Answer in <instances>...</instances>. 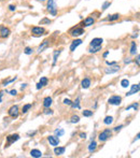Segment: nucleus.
Instances as JSON below:
<instances>
[{
	"instance_id": "obj_47",
	"label": "nucleus",
	"mask_w": 140,
	"mask_h": 158,
	"mask_svg": "<svg viewBox=\"0 0 140 158\" xmlns=\"http://www.w3.org/2000/svg\"><path fill=\"white\" fill-rule=\"evenodd\" d=\"M109 55V51H107V52H105L103 53V58H106V57Z\"/></svg>"
},
{
	"instance_id": "obj_35",
	"label": "nucleus",
	"mask_w": 140,
	"mask_h": 158,
	"mask_svg": "<svg viewBox=\"0 0 140 158\" xmlns=\"http://www.w3.org/2000/svg\"><path fill=\"white\" fill-rule=\"evenodd\" d=\"M43 113H44L45 115H52V114H53V111H52L50 108H46L44 111H43Z\"/></svg>"
},
{
	"instance_id": "obj_23",
	"label": "nucleus",
	"mask_w": 140,
	"mask_h": 158,
	"mask_svg": "<svg viewBox=\"0 0 140 158\" xmlns=\"http://www.w3.org/2000/svg\"><path fill=\"white\" fill-rule=\"evenodd\" d=\"M80 100H81V98H80V97H78V98L76 99V101H72V103H71V107L73 108V109H81V105H80Z\"/></svg>"
},
{
	"instance_id": "obj_32",
	"label": "nucleus",
	"mask_w": 140,
	"mask_h": 158,
	"mask_svg": "<svg viewBox=\"0 0 140 158\" xmlns=\"http://www.w3.org/2000/svg\"><path fill=\"white\" fill-rule=\"evenodd\" d=\"M33 52H34V50L31 49V47H25V50H24V53L26 55H31L33 54Z\"/></svg>"
},
{
	"instance_id": "obj_8",
	"label": "nucleus",
	"mask_w": 140,
	"mask_h": 158,
	"mask_svg": "<svg viewBox=\"0 0 140 158\" xmlns=\"http://www.w3.org/2000/svg\"><path fill=\"white\" fill-rule=\"evenodd\" d=\"M120 71V66H116V65H113L110 66L108 68H105V73L106 74H113V73H116Z\"/></svg>"
},
{
	"instance_id": "obj_20",
	"label": "nucleus",
	"mask_w": 140,
	"mask_h": 158,
	"mask_svg": "<svg viewBox=\"0 0 140 158\" xmlns=\"http://www.w3.org/2000/svg\"><path fill=\"white\" fill-rule=\"evenodd\" d=\"M30 156H31V157H35V158H39V157L42 156V153H41V151L35 149V150H31V151H30Z\"/></svg>"
},
{
	"instance_id": "obj_4",
	"label": "nucleus",
	"mask_w": 140,
	"mask_h": 158,
	"mask_svg": "<svg viewBox=\"0 0 140 158\" xmlns=\"http://www.w3.org/2000/svg\"><path fill=\"white\" fill-rule=\"evenodd\" d=\"M8 114L11 116L12 118H17L18 117V115H19V110H18V107L17 105H12L11 108L9 109V111H8Z\"/></svg>"
},
{
	"instance_id": "obj_26",
	"label": "nucleus",
	"mask_w": 140,
	"mask_h": 158,
	"mask_svg": "<svg viewBox=\"0 0 140 158\" xmlns=\"http://www.w3.org/2000/svg\"><path fill=\"white\" fill-rule=\"evenodd\" d=\"M113 117L112 116H106L105 117V119H103V124L105 125H111L112 123H113Z\"/></svg>"
},
{
	"instance_id": "obj_49",
	"label": "nucleus",
	"mask_w": 140,
	"mask_h": 158,
	"mask_svg": "<svg viewBox=\"0 0 140 158\" xmlns=\"http://www.w3.org/2000/svg\"><path fill=\"white\" fill-rule=\"evenodd\" d=\"M38 1H44V0H38Z\"/></svg>"
},
{
	"instance_id": "obj_48",
	"label": "nucleus",
	"mask_w": 140,
	"mask_h": 158,
	"mask_svg": "<svg viewBox=\"0 0 140 158\" xmlns=\"http://www.w3.org/2000/svg\"><path fill=\"white\" fill-rule=\"evenodd\" d=\"M136 62H137V66H139V55H137V58H136Z\"/></svg>"
},
{
	"instance_id": "obj_37",
	"label": "nucleus",
	"mask_w": 140,
	"mask_h": 158,
	"mask_svg": "<svg viewBox=\"0 0 140 158\" xmlns=\"http://www.w3.org/2000/svg\"><path fill=\"white\" fill-rule=\"evenodd\" d=\"M51 20L49 18H43L42 20H40V25H43V24H50Z\"/></svg>"
},
{
	"instance_id": "obj_12",
	"label": "nucleus",
	"mask_w": 140,
	"mask_h": 158,
	"mask_svg": "<svg viewBox=\"0 0 140 158\" xmlns=\"http://www.w3.org/2000/svg\"><path fill=\"white\" fill-rule=\"evenodd\" d=\"M139 89H140V85H139V84H134V85H132L131 91H129V92L126 94V97L132 96V95H134V94L139 93Z\"/></svg>"
},
{
	"instance_id": "obj_46",
	"label": "nucleus",
	"mask_w": 140,
	"mask_h": 158,
	"mask_svg": "<svg viewBox=\"0 0 140 158\" xmlns=\"http://www.w3.org/2000/svg\"><path fill=\"white\" fill-rule=\"evenodd\" d=\"M26 87H27V84L24 83V84H22V88H20V89H22V91H24V88H26Z\"/></svg>"
},
{
	"instance_id": "obj_19",
	"label": "nucleus",
	"mask_w": 140,
	"mask_h": 158,
	"mask_svg": "<svg viewBox=\"0 0 140 158\" xmlns=\"http://www.w3.org/2000/svg\"><path fill=\"white\" fill-rule=\"evenodd\" d=\"M49 46V40H44L42 42V44H40L38 46V50H37V53H41L44 49H46V47Z\"/></svg>"
},
{
	"instance_id": "obj_34",
	"label": "nucleus",
	"mask_w": 140,
	"mask_h": 158,
	"mask_svg": "<svg viewBox=\"0 0 140 158\" xmlns=\"http://www.w3.org/2000/svg\"><path fill=\"white\" fill-rule=\"evenodd\" d=\"M16 78H17L16 76H14L13 78H11V80H9V81H7V82H4V83H3V86H7V85H9L10 83H12V82H14V81H16Z\"/></svg>"
},
{
	"instance_id": "obj_31",
	"label": "nucleus",
	"mask_w": 140,
	"mask_h": 158,
	"mask_svg": "<svg viewBox=\"0 0 140 158\" xmlns=\"http://www.w3.org/2000/svg\"><path fill=\"white\" fill-rule=\"evenodd\" d=\"M83 114V116H85V117H90L93 115V111H91V110H84V111L82 112Z\"/></svg>"
},
{
	"instance_id": "obj_25",
	"label": "nucleus",
	"mask_w": 140,
	"mask_h": 158,
	"mask_svg": "<svg viewBox=\"0 0 140 158\" xmlns=\"http://www.w3.org/2000/svg\"><path fill=\"white\" fill-rule=\"evenodd\" d=\"M31 107H33V104L31 103H28V104H25L24 107H23V109H22V113L23 114H26L30 109H31Z\"/></svg>"
},
{
	"instance_id": "obj_45",
	"label": "nucleus",
	"mask_w": 140,
	"mask_h": 158,
	"mask_svg": "<svg viewBox=\"0 0 140 158\" xmlns=\"http://www.w3.org/2000/svg\"><path fill=\"white\" fill-rule=\"evenodd\" d=\"M80 137H81L82 139H85V138H86V133H83V132H81V133H80Z\"/></svg>"
},
{
	"instance_id": "obj_11",
	"label": "nucleus",
	"mask_w": 140,
	"mask_h": 158,
	"mask_svg": "<svg viewBox=\"0 0 140 158\" xmlns=\"http://www.w3.org/2000/svg\"><path fill=\"white\" fill-rule=\"evenodd\" d=\"M48 141H49L50 145H52V146H57L59 144V139L56 136H50V137H48Z\"/></svg>"
},
{
	"instance_id": "obj_28",
	"label": "nucleus",
	"mask_w": 140,
	"mask_h": 158,
	"mask_svg": "<svg viewBox=\"0 0 140 158\" xmlns=\"http://www.w3.org/2000/svg\"><path fill=\"white\" fill-rule=\"evenodd\" d=\"M69 122L71 124H76V123H79L80 122V117L78 116V115H72V116L70 117V120Z\"/></svg>"
},
{
	"instance_id": "obj_9",
	"label": "nucleus",
	"mask_w": 140,
	"mask_h": 158,
	"mask_svg": "<svg viewBox=\"0 0 140 158\" xmlns=\"http://www.w3.org/2000/svg\"><path fill=\"white\" fill-rule=\"evenodd\" d=\"M17 140H19V136H18L17 133L8 136V137H7V146H10L11 144H13L14 142H16Z\"/></svg>"
},
{
	"instance_id": "obj_10",
	"label": "nucleus",
	"mask_w": 140,
	"mask_h": 158,
	"mask_svg": "<svg viewBox=\"0 0 140 158\" xmlns=\"http://www.w3.org/2000/svg\"><path fill=\"white\" fill-rule=\"evenodd\" d=\"M31 33L36 37H39V36H42L45 33V29L43 27H33L31 28Z\"/></svg>"
},
{
	"instance_id": "obj_40",
	"label": "nucleus",
	"mask_w": 140,
	"mask_h": 158,
	"mask_svg": "<svg viewBox=\"0 0 140 158\" xmlns=\"http://www.w3.org/2000/svg\"><path fill=\"white\" fill-rule=\"evenodd\" d=\"M122 128H123V125H120V126H116V127H114V129H113V130H114V131H120Z\"/></svg>"
},
{
	"instance_id": "obj_17",
	"label": "nucleus",
	"mask_w": 140,
	"mask_h": 158,
	"mask_svg": "<svg viewBox=\"0 0 140 158\" xmlns=\"http://www.w3.org/2000/svg\"><path fill=\"white\" fill-rule=\"evenodd\" d=\"M52 103H53V99H52L51 97H45L43 99V107L46 109V108H50Z\"/></svg>"
},
{
	"instance_id": "obj_29",
	"label": "nucleus",
	"mask_w": 140,
	"mask_h": 158,
	"mask_svg": "<svg viewBox=\"0 0 140 158\" xmlns=\"http://www.w3.org/2000/svg\"><path fill=\"white\" fill-rule=\"evenodd\" d=\"M54 132H55V136L56 137H61V136H64L65 130L63 128H58V129H55Z\"/></svg>"
},
{
	"instance_id": "obj_24",
	"label": "nucleus",
	"mask_w": 140,
	"mask_h": 158,
	"mask_svg": "<svg viewBox=\"0 0 140 158\" xmlns=\"http://www.w3.org/2000/svg\"><path fill=\"white\" fill-rule=\"evenodd\" d=\"M129 53H131L132 55H136V53H137L136 42H132V44H131V51H129Z\"/></svg>"
},
{
	"instance_id": "obj_1",
	"label": "nucleus",
	"mask_w": 140,
	"mask_h": 158,
	"mask_svg": "<svg viewBox=\"0 0 140 158\" xmlns=\"http://www.w3.org/2000/svg\"><path fill=\"white\" fill-rule=\"evenodd\" d=\"M102 42H103V40L101 38H94L90 43L89 53H91V54H95V53L99 52L101 50Z\"/></svg>"
},
{
	"instance_id": "obj_38",
	"label": "nucleus",
	"mask_w": 140,
	"mask_h": 158,
	"mask_svg": "<svg viewBox=\"0 0 140 158\" xmlns=\"http://www.w3.org/2000/svg\"><path fill=\"white\" fill-rule=\"evenodd\" d=\"M64 103L65 104H68V105H71V103H72V101L70 99H68V98H66V99H64Z\"/></svg>"
},
{
	"instance_id": "obj_43",
	"label": "nucleus",
	"mask_w": 140,
	"mask_h": 158,
	"mask_svg": "<svg viewBox=\"0 0 140 158\" xmlns=\"http://www.w3.org/2000/svg\"><path fill=\"white\" fill-rule=\"evenodd\" d=\"M131 62H132L131 58H126L125 60H124V64H131Z\"/></svg>"
},
{
	"instance_id": "obj_14",
	"label": "nucleus",
	"mask_w": 140,
	"mask_h": 158,
	"mask_svg": "<svg viewBox=\"0 0 140 158\" xmlns=\"http://www.w3.org/2000/svg\"><path fill=\"white\" fill-rule=\"evenodd\" d=\"M82 42H83V41H82L81 39L73 40V41H72V43H71V45H70V51H71V52H74L77 47L82 44Z\"/></svg>"
},
{
	"instance_id": "obj_42",
	"label": "nucleus",
	"mask_w": 140,
	"mask_h": 158,
	"mask_svg": "<svg viewBox=\"0 0 140 158\" xmlns=\"http://www.w3.org/2000/svg\"><path fill=\"white\" fill-rule=\"evenodd\" d=\"M15 9H16V8H15V6H13V4H10V6H9L10 11H15Z\"/></svg>"
},
{
	"instance_id": "obj_13",
	"label": "nucleus",
	"mask_w": 140,
	"mask_h": 158,
	"mask_svg": "<svg viewBox=\"0 0 140 158\" xmlns=\"http://www.w3.org/2000/svg\"><path fill=\"white\" fill-rule=\"evenodd\" d=\"M95 23V18L93 17V15L92 16H89V17H86L84 20H83V26H84V27H89V26H92L93 24Z\"/></svg>"
},
{
	"instance_id": "obj_16",
	"label": "nucleus",
	"mask_w": 140,
	"mask_h": 158,
	"mask_svg": "<svg viewBox=\"0 0 140 158\" xmlns=\"http://www.w3.org/2000/svg\"><path fill=\"white\" fill-rule=\"evenodd\" d=\"M81 86L83 89H87L90 86H91V80L89 77H85V78H83L82 82H81Z\"/></svg>"
},
{
	"instance_id": "obj_30",
	"label": "nucleus",
	"mask_w": 140,
	"mask_h": 158,
	"mask_svg": "<svg viewBox=\"0 0 140 158\" xmlns=\"http://www.w3.org/2000/svg\"><path fill=\"white\" fill-rule=\"evenodd\" d=\"M121 86L124 87V88H126L129 86V81L127 80V78H123V80L121 81Z\"/></svg>"
},
{
	"instance_id": "obj_22",
	"label": "nucleus",
	"mask_w": 140,
	"mask_h": 158,
	"mask_svg": "<svg viewBox=\"0 0 140 158\" xmlns=\"http://www.w3.org/2000/svg\"><path fill=\"white\" fill-rule=\"evenodd\" d=\"M96 149H97V143H96L94 140H92L91 144L89 145V152H90V153H94V152L96 151Z\"/></svg>"
},
{
	"instance_id": "obj_36",
	"label": "nucleus",
	"mask_w": 140,
	"mask_h": 158,
	"mask_svg": "<svg viewBox=\"0 0 140 158\" xmlns=\"http://www.w3.org/2000/svg\"><path fill=\"white\" fill-rule=\"evenodd\" d=\"M111 6V2H109V1H106L105 3L102 4V10H107L109 7Z\"/></svg>"
},
{
	"instance_id": "obj_27",
	"label": "nucleus",
	"mask_w": 140,
	"mask_h": 158,
	"mask_svg": "<svg viewBox=\"0 0 140 158\" xmlns=\"http://www.w3.org/2000/svg\"><path fill=\"white\" fill-rule=\"evenodd\" d=\"M120 18V14H112V15H109V17H108V20H110V22H114V20L119 19Z\"/></svg>"
},
{
	"instance_id": "obj_18",
	"label": "nucleus",
	"mask_w": 140,
	"mask_h": 158,
	"mask_svg": "<svg viewBox=\"0 0 140 158\" xmlns=\"http://www.w3.org/2000/svg\"><path fill=\"white\" fill-rule=\"evenodd\" d=\"M55 147V149H54V153H55V154L56 155H57V156H59V155H63L64 154V153H65V151H66V149H65V147L64 146H54Z\"/></svg>"
},
{
	"instance_id": "obj_7",
	"label": "nucleus",
	"mask_w": 140,
	"mask_h": 158,
	"mask_svg": "<svg viewBox=\"0 0 140 158\" xmlns=\"http://www.w3.org/2000/svg\"><path fill=\"white\" fill-rule=\"evenodd\" d=\"M10 33H11V30H10L8 27H6V26H1V27H0V38L1 39L8 38V37L10 36Z\"/></svg>"
},
{
	"instance_id": "obj_33",
	"label": "nucleus",
	"mask_w": 140,
	"mask_h": 158,
	"mask_svg": "<svg viewBox=\"0 0 140 158\" xmlns=\"http://www.w3.org/2000/svg\"><path fill=\"white\" fill-rule=\"evenodd\" d=\"M138 103H134V104H132V105H129V107H127L126 108V111H128V110H131V109H134L135 111H137L138 110Z\"/></svg>"
},
{
	"instance_id": "obj_41",
	"label": "nucleus",
	"mask_w": 140,
	"mask_h": 158,
	"mask_svg": "<svg viewBox=\"0 0 140 158\" xmlns=\"http://www.w3.org/2000/svg\"><path fill=\"white\" fill-rule=\"evenodd\" d=\"M106 64L108 65V66H113V65H116V62L115 61H106Z\"/></svg>"
},
{
	"instance_id": "obj_3",
	"label": "nucleus",
	"mask_w": 140,
	"mask_h": 158,
	"mask_svg": "<svg viewBox=\"0 0 140 158\" xmlns=\"http://www.w3.org/2000/svg\"><path fill=\"white\" fill-rule=\"evenodd\" d=\"M111 136H112V131L110 129H105L102 132L99 133V136H98V139H99L100 142H106Z\"/></svg>"
},
{
	"instance_id": "obj_44",
	"label": "nucleus",
	"mask_w": 140,
	"mask_h": 158,
	"mask_svg": "<svg viewBox=\"0 0 140 158\" xmlns=\"http://www.w3.org/2000/svg\"><path fill=\"white\" fill-rule=\"evenodd\" d=\"M3 95H4V92H0V102L2 101V97H3Z\"/></svg>"
},
{
	"instance_id": "obj_6",
	"label": "nucleus",
	"mask_w": 140,
	"mask_h": 158,
	"mask_svg": "<svg viewBox=\"0 0 140 158\" xmlns=\"http://www.w3.org/2000/svg\"><path fill=\"white\" fill-rule=\"evenodd\" d=\"M83 33H84V29L82 27H74V28L70 29V31H69V35L71 37H79Z\"/></svg>"
},
{
	"instance_id": "obj_5",
	"label": "nucleus",
	"mask_w": 140,
	"mask_h": 158,
	"mask_svg": "<svg viewBox=\"0 0 140 158\" xmlns=\"http://www.w3.org/2000/svg\"><path fill=\"white\" fill-rule=\"evenodd\" d=\"M121 102H122V98L120 96H117V95H114V96L108 99V103L110 105H120Z\"/></svg>"
},
{
	"instance_id": "obj_39",
	"label": "nucleus",
	"mask_w": 140,
	"mask_h": 158,
	"mask_svg": "<svg viewBox=\"0 0 140 158\" xmlns=\"http://www.w3.org/2000/svg\"><path fill=\"white\" fill-rule=\"evenodd\" d=\"M9 93H10V95H12V96H16V95H17V91H16V89H12V91H10Z\"/></svg>"
},
{
	"instance_id": "obj_21",
	"label": "nucleus",
	"mask_w": 140,
	"mask_h": 158,
	"mask_svg": "<svg viewBox=\"0 0 140 158\" xmlns=\"http://www.w3.org/2000/svg\"><path fill=\"white\" fill-rule=\"evenodd\" d=\"M60 53H61V50L54 51V53H53V67L56 65V62H57V58H58V56L60 55Z\"/></svg>"
},
{
	"instance_id": "obj_15",
	"label": "nucleus",
	"mask_w": 140,
	"mask_h": 158,
	"mask_svg": "<svg viewBox=\"0 0 140 158\" xmlns=\"http://www.w3.org/2000/svg\"><path fill=\"white\" fill-rule=\"evenodd\" d=\"M49 80H48V77H45V76H42L40 78V82L37 84V86H36V88L37 89H40V88H42L43 86H45L46 84H48Z\"/></svg>"
},
{
	"instance_id": "obj_2",
	"label": "nucleus",
	"mask_w": 140,
	"mask_h": 158,
	"mask_svg": "<svg viewBox=\"0 0 140 158\" xmlns=\"http://www.w3.org/2000/svg\"><path fill=\"white\" fill-rule=\"evenodd\" d=\"M48 11L50 12L51 15L56 16V14H57V6H56L55 0H49L48 1Z\"/></svg>"
}]
</instances>
